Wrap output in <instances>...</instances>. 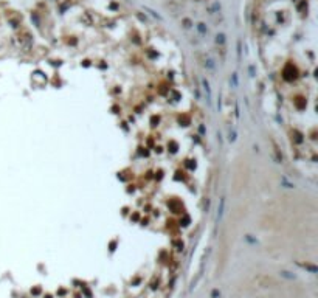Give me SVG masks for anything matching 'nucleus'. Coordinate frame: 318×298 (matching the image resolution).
I'll list each match as a JSON object with an SVG mask.
<instances>
[{"label":"nucleus","mask_w":318,"mask_h":298,"mask_svg":"<svg viewBox=\"0 0 318 298\" xmlns=\"http://www.w3.org/2000/svg\"><path fill=\"white\" fill-rule=\"evenodd\" d=\"M224 204H225V199H220V207H219V214H217V219L220 221L222 218V213H224Z\"/></svg>","instance_id":"nucleus-1"}]
</instances>
